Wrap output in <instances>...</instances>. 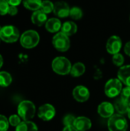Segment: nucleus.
<instances>
[{
	"instance_id": "f257e3e1",
	"label": "nucleus",
	"mask_w": 130,
	"mask_h": 131,
	"mask_svg": "<svg viewBox=\"0 0 130 131\" xmlns=\"http://www.w3.org/2000/svg\"><path fill=\"white\" fill-rule=\"evenodd\" d=\"M40 41L39 34L34 30H28L20 36L21 45L27 49H31L38 45Z\"/></svg>"
},
{
	"instance_id": "f03ea898",
	"label": "nucleus",
	"mask_w": 130,
	"mask_h": 131,
	"mask_svg": "<svg viewBox=\"0 0 130 131\" xmlns=\"http://www.w3.org/2000/svg\"><path fill=\"white\" fill-rule=\"evenodd\" d=\"M53 71L60 75H66L70 73L72 68L70 61L65 57H57L52 61Z\"/></svg>"
},
{
	"instance_id": "7ed1b4c3",
	"label": "nucleus",
	"mask_w": 130,
	"mask_h": 131,
	"mask_svg": "<svg viewBox=\"0 0 130 131\" xmlns=\"http://www.w3.org/2000/svg\"><path fill=\"white\" fill-rule=\"evenodd\" d=\"M35 106L30 101H22L18 106V116L23 121H30L34 117Z\"/></svg>"
},
{
	"instance_id": "20e7f679",
	"label": "nucleus",
	"mask_w": 130,
	"mask_h": 131,
	"mask_svg": "<svg viewBox=\"0 0 130 131\" xmlns=\"http://www.w3.org/2000/svg\"><path fill=\"white\" fill-rule=\"evenodd\" d=\"M20 37L18 29L14 25H5L2 27L0 38L6 43H14Z\"/></svg>"
},
{
	"instance_id": "39448f33",
	"label": "nucleus",
	"mask_w": 130,
	"mask_h": 131,
	"mask_svg": "<svg viewBox=\"0 0 130 131\" xmlns=\"http://www.w3.org/2000/svg\"><path fill=\"white\" fill-rule=\"evenodd\" d=\"M108 129L110 131H126L128 123L121 114H113L108 121Z\"/></svg>"
},
{
	"instance_id": "423d86ee",
	"label": "nucleus",
	"mask_w": 130,
	"mask_h": 131,
	"mask_svg": "<svg viewBox=\"0 0 130 131\" xmlns=\"http://www.w3.org/2000/svg\"><path fill=\"white\" fill-rule=\"evenodd\" d=\"M52 44L54 48L61 52L67 51L70 46L69 36L60 31L57 32L52 38Z\"/></svg>"
},
{
	"instance_id": "0eeeda50",
	"label": "nucleus",
	"mask_w": 130,
	"mask_h": 131,
	"mask_svg": "<svg viewBox=\"0 0 130 131\" xmlns=\"http://www.w3.org/2000/svg\"><path fill=\"white\" fill-rule=\"evenodd\" d=\"M122 82L117 78H112L109 80L104 88L105 94L109 97H116L121 94L122 91Z\"/></svg>"
},
{
	"instance_id": "6e6552de",
	"label": "nucleus",
	"mask_w": 130,
	"mask_h": 131,
	"mask_svg": "<svg viewBox=\"0 0 130 131\" xmlns=\"http://www.w3.org/2000/svg\"><path fill=\"white\" fill-rule=\"evenodd\" d=\"M55 114H56V111L54 106L50 104H45L39 107L38 116L42 121H48L54 117Z\"/></svg>"
},
{
	"instance_id": "1a4fd4ad",
	"label": "nucleus",
	"mask_w": 130,
	"mask_h": 131,
	"mask_svg": "<svg viewBox=\"0 0 130 131\" xmlns=\"http://www.w3.org/2000/svg\"><path fill=\"white\" fill-rule=\"evenodd\" d=\"M122 48L121 38L117 35L111 36L107 42V50L111 54H116L120 52Z\"/></svg>"
},
{
	"instance_id": "9d476101",
	"label": "nucleus",
	"mask_w": 130,
	"mask_h": 131,
	"mask_svg": "<svg viewBox=\"0 0 130 131\" xmlns=\"http://www.w3.org/2000/svg\"><path fill=\"white\" fill-rule=\"evenodd\" d=\"M70 8L68 4L63 1H59L54 3V14L58 18H66L70 15Z\"/></svg>"
},
{
	"instance_id": "9b49d317",
	"label": "nucleus",
	"mask_w": 130,
	"mask_h": 131,
	"mask_svg": "<svg viewBox=\"0 0 130 131\" xmlns=\"http://www.w3.org/2000/svg\"><path fill=\"white\" fill-rule=\"evenodd\" d=\"M73 97L78 102H85L90 97V91L87 88L79 85L74 89Z\"/></svg>"
},
{
	"instance_id": "f8f14e48",
	"label": "nucleus",
	"mask_w": 130,
	"mask_h": 131,
	"mask_svg": "<svg viewBox=\"0 0 130 131\" xmlns=\"http://www.w3.org/2000/svg\"><path fill=\"white\" fill-rule=\"evenodd\" d=\"M114 106L110 102H103L98 106L97 112L103 118H110L114 114Z\"/></svg>"
},
{
	"instance_id": "ddd939ff",
	"label": "nucleus",
	"mask_w": 130,
	"mask_h": 131,
	"mask_svg": "<svg viewBox=\"0 0 130 131\" xmlns=\"http://www.w3.org/2000/svg\"><path fill=\"white\" fill-rule=\"evenodd\" d=\"M92 124L89 118L86 117H76L74 127L79 131H87L91 128Z\"/></svg>"
},
{
	"instance_id": "4468645a",
	"label": "nucleus",
	"mask_w": 130,
	"mask_h": 131,
	"mask_svg": "<svg viewBox=\"0 0 130 131\" xmlns=\"http://www.w3.org/2000/svg\"><path fill=\"white\" fill-rule=\"evenodd\" d=\"M118 79L125 85L130 87V65L122 66L118 71Z\"/></svg>"
},
{
	"instance_id": "2eb2a0df",
	"label": "nucleus",
	"mask_w": 130,
	"mask_h": 131,
	"mask_svg": "<svg viewBox=\"0 0 130 131\" xmlns=\"http://www.w3.org/2000/svg\"><path fill=\"white\" fill-rule=\"evenodd\" d=\"M114 108L120 114H127L130 110V102L123 100L122 97H119L115 101Z\"/></svg>"
},
{
	"instance_id": "dca6fc26",
	"label": "nucleus",
	"mask_w": 130,
	"mask_h": 131,
	"mask_svg": "<svg viewBox=\"0 0 130 131\" xmlns=\"http://www.w3.org/2000/svg\"><path fill=\"white\" fill-rule=\"evenodd\" d=\"M47 21V14H45L40 9L34 11L31 15V21L35 25L42 26L43 25H45Z\"/></svg>"
},
{
	"instance_id": "f3484780",
	"label": "nucleus",
	"mask_w": 130,
	"mask_h": 131,
	"mask_svg": "<svg viewBox=\"0 0 130 131\" xmlns=\"http://www.w3.org/2000/svg\"><path fill=\"white\" fill-rule=\"evenodd\" d=\"M61 21L57 18H52L47 21L45 23V28L48 31L51 33L58 32L59 30L61 29Z\"/></svg>"
},
{
	"instance_id": "a211bd4d",
	"label": "nucleus",
	"mask_w": 130,
	"mask_h": 131,
	"mask_svg": "<svg viewBox=\"0 0 130 131\" xmlns=\"http://www.w3.org/2000/svg\"><path fill=\"white\" fill-rule=\"evenodd\" d=\"M61 30V32L64 33L67 36H71L77 32V26L74 22L71 21H65L62 25Z\"/></svg>"
},
{
	"instance_id": "6ab92c4d",
	"label": "nucleus",
	"mask_w": 130,
	"mask_h": 131,
	"mask_svg": "<svg viewBox=\"0 0 130 131\" xmlns=\"http://www.w3.org/2000/svg\"><path fill=\"white\" fill-rule=\"evenodd\" d=\"M15 131H38V127L30 121H23L16 127Z\"/></svg>"
},
{
	"instance_id": "aec40b11",
	"label": "nucleus",
	"mask_w": 130,
	"mask_h": 131,
	"mask_svg": "<svg viewBox=\"0 0 130 131\" xmlns=\"http://www.w3.org/2000/svg\"><path fill=\"white\" fill-rule=\"evenodd\" d=\"M85 70H86V68L83 63L77 62L72 66L71 70H70V74L73 77L77 78V77L83 75L85 72Z\"/></svg>"
},
{
	"instance_id": "412c9836",
	"label": "nucleus",
	"mask_w": 130,
	"mask_h": 131,
	"mask_svg": "<svg viewBox=\"0 0 130 131\" xmlns=\"http://www.w3.org/2000/svg\"><path fill=\"white\" fill-rule=\"evenodd\" d=\"M42 1L41 0H23L24 6L29 10L37 11L41 8Z\"/></svg>"
},
{
	"instance_id": "4be33fe9",
	"label": "nucleus",
	"mask_w": 130,
	"mask_h": 131,
	"mask_svg": "<svg viewBox=\"0 0 130 131\" xmlns=\"http://www.w3.org/2000/svg\"><path fill=\"white\" fill-rule=\"evenodd\" d=\"M12 81L11 75L7 71H0V86L2 88L8 87Z\"/></svg>"
},
{
	"instance_id": "5701e85b",
	"label": "nucleus",
	"mask_w": 130,
	"mask_h": 131,
	"mask_svg": "<svg viewBox=\"0 0 130 131\" xmlns=\"http://www.w3.org/2000/svg\"><path fill=\"white\" fill-rule=\"evenodd\" d=\"M54 4L52 3L51 1L44 0V1H42L40 10H41L45 14H49L54 11Z\"/></svg>"
},
{
	"instance_id": "b1692460",
	"label": "nucleus",
	"mask_w": 130,
	"mask_h": 131,
	"mask_svg": "<svg viewBox=\"0 0 130 131\" xmlns=\"http://www.w3.org/2000/svg\"><path fill=\"white\" fill-rule=\"evenodd\" d=\"M69 16L74 20H79L82 18L83 16V12L81 10V8H80L79 7H73L70 8V15Z\"/></svg>"
},
{
	"instance_id": "393cba45",
	"label": "nucleus",
	"mask_w": 130,
	"mask_h": 131,
	"mask_svg": "<svg viewBox=\"0 0 130 131\" xmlns=\"http://www.w3.org/2000/svg\"><path fill=\"white\" fill-rule=\"evenodd\" d=\"M76 117L72 114H67L64 117L63 123L65 127H74Z\"/></svg>"
},
{
	"instance_id": "a878e982",
	"label": "nucleus",
	"mask_w": 130,
	"mask_h": 131,
	"mask_svg": "<svg viewBox=\"0 0 130 131\" xmlns=\"http://www.w3.org/2000/svg\"><path fill=\"white\" fill-rule=\"evenodd\" d=\"M113 63L118 67H122L124 63V57L123 54L118 53L116 54H113Z\"/></svg>"
},
{
	"instance_id": "bb28decb",
	"label": "nucleus",
	"mask_w": 130,
	"mask_h": 131,
	"mask_svg": "<svg viewBox=\"0 0 130 131\" xmlns=\"http://www.w3.org/2000/svg\"><path fill=\"white\" fill-rule=\"evenodd\" d=\"M9 127L8 119L4 115L0 114V131H7Z\"/></svg>"
},
{
	"instance_id": "cd10ccee",
	"label": "nucleus",
	"mask_w": 130,
	"mask_h": 131,
	"mask_svg": "<svg viewBox=\"0 0 130 131\" xmlns=\"http://www.w3.org/2000/svg\"><path fill=\"white\" fill-rule=\"evenodd\" d=\"M21 117L18 116V115H16V114H12L8 118V121H9V124L12 127H17L18 125L20 124V123L21 122Z\"/></svg>"
},
{
	"instance_id": "c85d7f7f",
	"label": "nucleus",
	"mask_w": 130,
	"mask_h": 131,
	"mask_svg": "<svg viewBox=\"0 0 130 131\" xmlns=\"http://www.w3.org/2000/svg\"><path fill=\"white\" fill-rule=\"evenodd\" d=\"M9 8V4L6 0H0V15H5L8 14Z\"/></svg>"
},
{
	"instance_id": "c756f323",
	"label": "nucleus",
	"mask_w": 130,
	"mask_h": 131,
	"mask_svg": "<svg viewBox=\"0 0 130 131\" xmlns=\"http://www.w3.org/2000/svg\"><path fill=\"white\" fill-rule=\"evenodd\" d=\"M120 97H122L123 100L130 102V87L126 86L125 88H123L120 94Z\"/></svg>"
},
{
	"instance_id": "7c9ffc66",
	"label": "nucleus",
	"mask_w": 130,
	"mask_h": 131,
	"mask_svg": "<svg viewBox=\"0 0 130 131\" xmlns=\"http://www.w3.org/2000/svg\"><path fill=\"white\" fill-rule=\"evenodd\" d=\"M18 13V8L16 6H13V5H9V8L8 11V14L13 16L15 15Z\"/></svg>"
},
{
	"instance_id": "2f4dec72",
	"label": "nucleus",
	"mask_w": 130,
	"mask_h": 131,
	"mask_svg": "<svg viewBox=\"0 0 130 131\" xmlns=\"http://www.w3.org/2000/svg\"><path fill=\"white\" fill-rule=\"evenodd\" d=\"M8 2V3L9 4V5H13V6H18L20 5V3L21 2L22 0H6Z\"/></svg>"
},
{
	"instance_id": "473e14b6",
	"label": "nucleus",
	"mask_w": 130,
	"mask_h": 131,
	"mask_svg": "<svg viewBox=\"0 0 130 131\" xmlns=\"http://www.w3.org/2000/svg\"><path fill=\"white\" fill-rule=\"evenodd\" d=\"M124 51L125 53L130 57V41H128L124 47Z\"/></svg>"
},
{
	"instance_id": "72a5a7b5",
	"label": "nucleus",
	"mask_w": 130,
	"mask_h": 131,
	"mask_svg": "<svg viewBox=\"0 0 130 131\" xmlns=\"http://www.w3.org/2000/svg\"><path fill=\"white\" fill-rule=\"evenodd\" d=\"M63 131H79L77 130L74 127H65Z\"/></svg>"
},
{
	"instance_id": "f704fd0d",
	"label": "nucleus",
	"mask_w": 130,
	"mask_h": 131,
	"mask_svg": "<svg viewBox=\"0 0 130 131\" xmlns=\"http://www.w3.org/2000/svg\"><path fill=\"white\" fill-rule=\"evenodd\" d=\"M2 64H3V58H2V55L0 54V68H2Z\"/></svg>"
},
{
	"instance_id": "c9c22d12",
	"label": "nucleus",
	"mask_w": 130,
	"mask_h": 131,
	"mask_svg": "<svg viewBox=\"0 0 130 131\" xmlns=\"http://www.w3.org/2000/svg\"><path fill=\"white\" fill-rule=\"evenodd\" d=\"M127 114H128V117H129V120H130V110L129 111V112L127 113Z\"/></svg>"
},
{
	"instance_id": "e433bc0d",
	"label": "nucleus",
	"mask_w": 130,
	"mask_h": 131,
	"mask_svg": "<svg viewBox=\"0 0 130 131\" xmlns=\"http://www.w3.org/2000/svg\"><path fill=\"white\" fill-rule=\"evenodd\" d=\"M1 29H2V27L0 26V31H1Z\"/></svg>"
},
{
	"instance_id": "4c0bfd02",
	"label": "nucleus",
	"mask_w": 130,
	"mask_h": 131,
	"mask_svg": "<svg viewBox=\"0 0 130 131\" xmlns=\"http://www.w3.org/2000/svg\"><path fill=\"white\" fill-rule=\"evenodd\" d=\"M0 40H1V38H0Z\"/></svg>"
},
{
	"instance_id": "58836bf2",
	"label": "nucleus",
	"mask_w": 130,
	"mask_h": 131,
	"mask_svg": "<svg viewBox=\"0 0 130 131\" xmlns=\"http://www.w3.org/2000/svg\"></svg>"
}]
</instances>
